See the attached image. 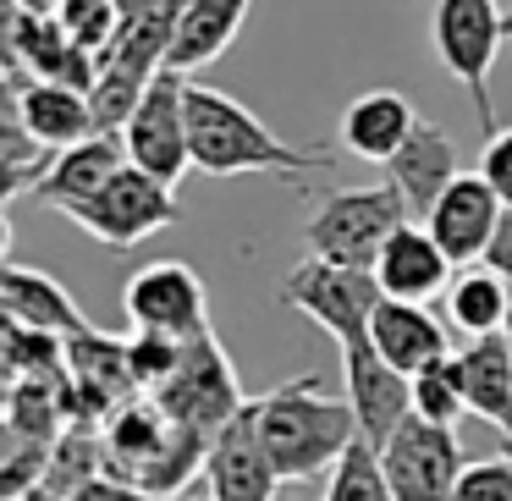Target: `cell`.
Wrapping results in <instances>:
<instances>
[{
	"mask_svg": "<svg viewBox=\"0 0 512 501\" xmlns=\"http://www.w3.org/2000/svg\"><path fill=\"white\" fill-rule=\"evenodd\" d=\"M254 424L281 479H309L342 463V452L358 441V413L347 397H325L320 375H298L287 386L254 397Z\"/></svg>",
	"mask_w": 512,
	"mask_h": 501,
	"instance_id": "cell-1",
	"label": "cell"
},
{
	"mask_svg": "<svg viewBox=\"0 0 512 501\" xmlns=\"http://www.w3.org/2000/svg\"><path fill=\"white\" fill-rule=\"evenodd\" d=\"M188 133H193V171L204 177H309V171H331V155H309L292 149L259 122L248 105H237L232 94L188 83Z\"/></svg>",
	"mask_w": 512,
	"mask_h": 501,
	"instance_id": "cell-2",
	"label": "cell"
},
{
	"mask_svg": "<svg viewBox=\"0 0 512 501\" xmlns=\"http://www.w3.org/2000/svg\"><path fill=\"white\" fill-rule=\"evenodd\" d=\"M204 457H210V441L188 424H177L144 391L127 397L105 419V474L127 479L160 501H171L193 474H204Z\"/></svg>",
	"mask_w": 512,
	"mask_h": 501,
	"instance_id": "cell-3",
	"label": "cell"
},
{
	"mask_svg": "<svg viewBox=\"0 0 512 501\" xmlns=\"http://www.w3.org/2000/svg\"><path fill=\"white\" fill-rule=\"evenodd\" d=\"M408 204L391 182L380 188H331L320 193L309 226H303V243L309 259H331V265H353V270H375L380 248L391 243L397 226H408Z\"/></svg>",
	"mask_w": 512,
	"mask_h": 501,
	"instance_id": "cell-4",
	"label": "cell"
},
{
	"mask_svg": "<svg viewBox=\"0 0 512 501\" xmlns=\"http://www.w3.org/2000/svg\"><path fill=\"white\" fill-rule=\"evenodd\" d=\"M430 45H435V56H441V67L468 89V100H474V111H479V127H485V138H490L496 133L490 67H496V50L507 45V12H501V0H435Z\"/></svg>",
	"mask_w": 512,
	"mask_h": 501,
	"instance_id": "cell-5",
	"label": "cell"
},
{
	"mask_svg": "<svg viewBox=\"0 0 512 501\" xmlns=\"http://www.w3.org/2000/svg\"><path fill=\"white\" fill-rule=\"evenodd\" d=\"M155 402L177 424H188V430L204 435V441H215V435H221L226 424L248 408V397H243V386H237V369H232V358H226L221 336L204 331V336H193V342H182V364H177V375L155 391Z\"/></svg>",
	"mask_w": 512,
	"mask_h": 501,
	"instance_id": "cell-6",
	"label": "cell"
},
{
	"mask_svg": "<svg viewBox=\"0 0 512 501\" xmlns=\"http://www.w3.org/2000/svg\"><path fill=\"white\" fill-rule=\"evenodd\" d=\"M67 221L83 226V232L105 248H138L144 237L177 226L182 204H177V193H171V182L149 177V171H138V166H122L94 199H83L78 210H67Z\"/></svg>",
	"mask_w": 512,
	"mask_h": 501,
	"instance_id": "cell-7",
	"label": "cell"
},
{
	"mask_svg": "<svg viewBox=\"0 0 512 501\" xmlns=\"http://www.w3.org/2000/svg\"><path fill=\"white\" fill-rule=\"evenodd\" d=\"M281 298L298 314H309L320 331H331L336 342H353V336H369V320H375L386 292H380L375 270L331 265V259H303V265L287 270Z\"/></svg>",
	"mask_w": 512,
	"mask_h": 501,
	"instance_id": "cell-8",
	"label": "cell"
},
{
	"mask_svg": "<svg viewBox=\"0 0 512 501\" xmlns=\"http://www.w3.org/2000/svg\"><path fill=\"white\" fill-rule=\"evenodd\" d=\"M127 160L149 177L177 188L182 171H193V133H188V72L160 67L149 94L138 100L133 122L122 127Z\"/></svg>",
	"mask_w": 512,
	"mask_h": 501,
	"instance_id": "cell-9",
	"label": "cell"
},
{
	"mask_svg": "<svg viewBox=\"0 0 512 501\" xmlns=\"http://www.w3.org/2000/svg\"><path fill=\"white\" fill-rule=\"evenodd\" d=\"M380 468L391 479L397 501H452L457 474H463V446H457L452 424H430L413 413L386 446H380Z\"/></svg>",
	"mask_w": 512,
	"mask_h": 501,
	"instance_id": "cell-10",
	"label": "cell"
},
{
	"mask_svg": "<svg viewBox=\"0 0 512 501\" xmlns=\"http://www.w3.org/2000/svg\"><path fill=\"white\" fill-rule=\"evenodd\" d=\"M122 309L133 320V331H166L177 342L210 331V298L193 265L182 259H155V265L133 270V281L122 287Z\"/></svg>",
	"mask_w": 512,
	"mask_h": 501,
	"instance_id": "cell-11",
	"label": "cell"
},
{
	"mask_svg": "<svg viewBox=\"0 0 512 501\" xmlns=\"http://www.w3.org/2000/svg\"><path fill=\"white\" fill-rule=\"evenodd\" d=\"M67 380H72V424H105L127 397H138L127 336H111L100 325L67 336Z\"/></svg>",
	"mask_w": 512,
	"mask_h": 501,
	"instance_id": "cell-12",
	"label": "cell"
},
{
	"mask_svg": "<svg viewBox=\"0 0 512 501\" xmlns=\"http://www.w3.org/2000/svg\"><path fill=\"white\" fill-rule=\"evenodd\" d=\"M336 347H342L347 402L358 413V430H364V441L386 446L413 419V375L391 369L369 336H353V342H336Z\"/></svg>",
	"mask_w": 512,
	"mask_h": 501,
	"instance_id": "cell-13",
	"label": "cell"
},
{
	"mask_svg": "<svg viewBox=\"0 0 512 501\" xmlns=\"http://www.w3.org/2000/svg\"><path fill=\"white\" fill-rule=\"evenodd\" d=\"M6 105L28 122V133L39 138L45 149H72L83 138H94V105L83 89H67V83H50V78H34L23 72L17 61H6Z\"/></svg>",
	"mask_w": 512,
	"mask_h": 501,
	"instance_id": "cell-14",
	"label": "cell"
},
{
	"mask_svg": "<svg viewBox=\"0 0 512 501\" xmlns=\"http://www.w3.org/2000/svg\"><path fill=\"white\" fill-rule=\"evenodd\" d=\"M204 485H210V501H276L281 474H276V463H270L265 441H259L254 402L210 441Z\"/></svg>",
	"mask_w": 512,
	"mask_h": 501,
	"instance_id": "cell-15",
	"label": "cell"
},
{
	"mask_svg": "<svg viewBox=\"0 0 512 501\" xmlns=\"http://www.w3.org/2000/svg\"><path fill=\"white\" fill-rule=\"evenodd\" d=\"M501 215H507L501 193L490 188L479 171H463V177L441 193V204L424 215V226H430V237L446 248L452 265H474V259L490 254V237H496Z\"/></svg>",
	"mask_w": 512,
	"mask_h": 501,
	"instance_id": "cell-16",
	"label": "cell"
},
{
	"mask_svg": "<svg viewBox=\"0 0 512 501\" xmlns=\"http://www.w3.org/2000/svg\"><path fill=\"white\" fill-rule=\"evenodd\" d=\"M6 61H17L34 78L67 83V89H83V94L100 83V56H89L67 34L61 17H34V12H17V6H12V23H6Z\"/></svg>",
	"mask_w": 512,
	"mask_h": 501,
	"instance_id": "cell-17",
	"label": "cell"
},
{
	"mask_svg": "<svg viewBox=\"0 0 512 501\" xmlns=\"http://www.w3.org/2000/svg\"><path fill=\"white\" fill-rule=\"evenodd\" d=\"M375 281L386 298H402V303H430V298H446L452 287V259L446 248L430 237L424 221H408L391 232V243L380 248L375 259Z\"/></svg>",
	"mask_w": 512,
	"mask_h": 501,
	"instance_id": "cell-18",
	"label": "cell"
},
{
	"mask_svg": "<svg viewBox=\"0 0 512 501\" xmlns=\"http://www.w3.org/2000/svg\"><path fill=\"white\" fill-rule=\"evenodd\" d=\"M122 166H133V160H127V138L122 133H94V138H83V144L61 149V155L50 160V171L39 177L34 199L67 215V210H78L83 199H94Z\"/></svg>",
	"mask_w": 512,
	"mask_h": 501,
	"instance_id": "cell-19",
	"label": "cell"
},
{
	"mask_svg": "<svg viewBox=\"0 0 512 501\" xmlns=\"http://www.w3.org/2000/svg\"><path fill=\"white\" fill-rule=\"evenodd\" d=\"M457 177H463V166H457V144L441 133V127H430V122L413 127V138L397 149V160L386 166V182L402 193V204H408L413 221H424Z\"/></svg>",
	"mask_w": 512,
	"mask_h": 501,
	"instance_id": "cell-20",
	"label": "cell"
},
{
	"mask_svg": "<svg viewBox=\"0 0 512 501\" xmlns=\"http://www.w3.org/2000/svg\"><path fill=\"white\" fill-rule=\"evenodd\" d=\"M413 127H419V116H413L408 94H397V89H369V94H358V100L342 111L336 138H342V149H347L353 160L391 166V160H397V149L413 138Z\"/></svg>",
	"mask_w": 512,
	"mask_h": 501,
	"instance_id": "cell-21",
	"label": "cell"
},
{
	"mask_svg": "<svg viewBox=\"0 0 512 501\" xmlns=\"http://www.w3.org/2000/svg\"><path fill=\"white\" fill-rule=\"evenodd\" d=\"M369 342L380 347L391 369L402 375H419V369L452 358V342H446V325L435 320L424 303H402V298H380L375 320H369Z\"/></svg>",
	"mask_w": 512,
	"mask_h": 501,
	"instance_id": "cell-22",
	"label": "cell"
},
{
	"mask_svg": "<svg viewBox=\"0 0 512 501\" xmlns=\"http://www.w3.org/2000/svg\"><path fill=\"white\" fill-rule=\"evenodd\" d=\"M0 309H6V320L39 325V331H56V336L89 331V314L72 303V292L56 276H45L34 265H17V259H6V270H0Z\"/></svg>",
	"mask_w": 512,
	"mask_h": 501,
	"instance_id": "cell-23",
	"label": "cell"
},
{
	"mask_svg": "<svg viewBox=\"0 0 512 501\" xmlns=\"http://www.w3.org/2000/svg\"><path fill=\"white\" fill-rule=\"evenodd\" d=\"M463 364V391H468V413L485 424H496L512 446V347L507 336H474V342L457 353Z\"/></svg>",
	"mask_w": 512,
	"mask_h": 501,
	"instance_id": "cell-24",
	"label": "cell"
},
{
	"mask_svg": "<svg viewBox=\"0 0 512 501\" xmlns=\"http://www.w3.org/2000/svg\"><path fill=\"white\" fill-rule=\"evenodd\" d=\"M248 6H254V0H182L171 67L199 72V67H210L221 50H232V39L243 34V23H248Z\"/></svg>",
	"mask_w": 512,
	"mask_h": 501,
	"instance_id": "cell-25",
	"label": "cell"
},
{
	"mask_svg": "<svg viewBox=\"0 0 512 501\" xmlns=\"http://www.w3.org/2000/svg\"><path fill=\"white\" fill-rule=\"evenodd\" d=\"M507 314H512V281L507 276H496L490 265L485 270L468 265L452 276V287H446V320H452L457 331L496 336L501 325H507Z\"/></svg>",
	"mask_w": 512,
	"mask_h": 501,
	"instance_id": "cell-26",
	"label": "cell"
},
{
	"mask_svg": "<svg viewBox=\"0 0 512 501\" xmlns=\"http://www.w3.org/2000/svg\"><path fill=\"white\" fill-rule=\"evenodd\" d=\"M100 474H105V424H72V430L50 446L45 485L61 490V496H78V490Z\"/></svg>",
	"mask_w": 512,
	"mask_h": 501,
	"instance_id": "cell-27",
	"label": "cell"
},
{
	"mask_svg": "<svg viewBox=\"0 0 512 501\" xmlns=\"http://www.w3.org/2000/svg\"><path fill=\"white\" fill-rule=\"evenodd\" d=\"M0 358H6V380L67 375V336L39 331V325H23V320H6V342H0Z\"/></svg>",
	"mask_w": 512,
	"mask_h": 501,
	"instance_id": "cell-28",
	"label": "cell"
},
{
	"mask_svg": "<svg viewBox=\"0 0 512 501\" xmlns=\"http://www.w3.org/2000/svg\"><path fill=\"white\" fill-rule=\"evenodd\" d=\"M50 160H56V149L39 144V138L28 133L23 116L6 105V116H0V166H6V199L39 188V177L50 171Z\"/></svg>",
	"mask_w": 512,
	"mask_h": 501,
	"instance_id": "cell-29",
	"label": "cell"
},
{
	"mask_svg": "<svg viewBox=\"0 0 512 501\" xmlns=\"http://www.w3.org/2000/svg\"><path fill=\"white\" fill-rule=\"evenodd\" d=\"M325 501H397L391 496V479L380 468V446L358 435L342 452V463L331 468V485H325Z\"/></svg>",
	"mask_w": 512,
	"mask_h": 501,
	"instance_id": "cell-30",
	"label": "cell"
},
{
	"mask_svg": "<svg viewBox=\"0 0 512 501\" xmlns=\"http://www.w3.org/2000/svg\"><path fill=\"white\" fill-rule=\"evenodd\" d=\"M413 413L430 419V424H452L457 430V419L468 413V391H463V364H457V353L413 375Z\"/></svg>",
	"mask_w": 512,
	"mask_h": 501,
	"instance_id": "cell-31",
	"label": "cell"
},
{
	"mask_svg": "<svg viewBox=\"0 0 512 501\" xmlns=\"http://www.w3.org/2000/svg\"><path fill=\"white\" fill-rule=\"evenodd\" d=\"M50 474V446L17 430H0V501H28Z\"/></svg>",
	"mask_w": 512,
	"mask_h": 501,
	"instance_id": "cell-32",
	"label": "cell"
},
{
	"mask_svg": "<svg viewBox=\"0 0 512 501\" xmlns=\"http://www.w3.org/2000/svg\"><path fill=\"white\" fill-rule=\"evenodd\" d=\"M127 364H133V386L144 391V397H155V391L177 375L182 342L166 336V331H133L127 336Z\"/></svg>",
	"mask_w": 512,
	"mask_h": 501,
	"instance_id": "cell-33",
	"label": "cell"
},
{
	"mask_svg": "<svg viewBox=\"0 0 512 501\" xmlns=\"http://www.w3.org/2000/svg\"><path fill=\"white\" fill-rule=\"evenodd\" d=\"M61 28H67L89 56L105 61V50L122 39L127 23H122V12H116V0H67V6H61Z\"/></svg>",
	"mask_w": 512,
	"mask_h": 501,
	"instance_id": "cell-34",
	"label": "cell"
},
{
	"mask_svg": "<svg viewBox=\"0 0 512 501\" xmlns=\"http://www.w3.org/2000/svg\"><path fill=\"white\" fill-rule=\"evenodd\" d=\"M452 501H512V452L507 457H485V463H468L457 474Z\"/></svg>",
	"mask_w": 512,
	"mask_h": 501,
	"instance_id": "cell-35",
	"label": "cell"
},
{
	"mask_svg": "<svg viewBox=\"0 0 512 501\" xmlns=\"http://www.w3.org/2000/svg\"><path fill=\"white\" fill-rule=\"evenodd\" d=\"M479 177L501 193V204L512 210V127H496L479 149Z\"/></svg>",
	"mask_w": 512,
	"mask_h": 501,
	"instance_id": "cell-36",
	"label": "cell"
},
{
	"mask_svg": "<svg viewBox=\"0 0 512 501\" xmlns=\"http://www.w3.org/2000/svg\"><path fill=\"white\" fill-rule=\"evenodd\" d=\"M72 501H160V496H149V490L127 485V479H116V474H100V479H89Z\"/></svg>",
	"mask_w": 512,
	"mask_h": 501,
	"instance_id": "cell-37",
	"label": "cell"
},
{
	"mask_svg": "<svg viewBox=\"0 0 512 501\" xmlns=\"http://www.w3.org/2000/svg\"><path fill=\"white\" fill-rule=\"evenodd\" d=\"M485 265L496 270V276H507V281H512V210L501 215L496 237H490V254H485Z\"/></svg>",
	"mask_w": 512,
	"mask_h": 501,
	"instance_id": "cell-38",
	"label": "cell"
},
{
	"mask_svg": "<svg viewBox=\"0 0 512 501\" xmlns=\"http://www.w3.org/2000/svg\"><path fill=\"white\" fill-rule=\"evenodd\" d=\"M160 6H171V0H116V12H122V23H138V17L160 12Z\"/></svg>",
	"mask_w": 512,
	"mask_h": 501,
	"instance_id": "cell-39",
	"label": "cell"
},
{
	"mask_svg": "<svg viewBox=\"0 0 512 501\" xmlns=\"http://www.w3.org/2000/svg\"><path fill=\"white\" fill-rule=\"evenodd\" d=\"M17 12H34V17H61V6L67 0H12Z\"/></svg>",
	"mask_w": 512,
	"mask_h": 501,
	"instance_id": "cell-40",
	"label": "cell"
},
{
	"mask_svg": "<svg viewBox=\"0 0 512 501\" xmlns=\"http://www.w3.org/2000/svg\"><path fill=\"white\" fill-rule=\"evenodd\" d=\"M28 501H72V496H61V490H50V485H39V490H34V496H28Z\"/></svg>",
	"mask_w": 512,
	"mask_h": 501,
	"instance_id": "cell-41",
	"label": "cell"
},
{
	"mask_svg": "<svg viewBox=\"0 0 512 501\" xmlns=\"http://www.w3.org/2000/svg\"><path fill=\"white\" fill-rule=\"evenodd\" d=\"M501 336H507V347H512V314H507V325H501Z\"/></svg>",
	"mask_w": 512,
	"mask_h": 501,
	"instance_id": "cell-42",
	"label": "cell"
},
{
	"mask_svg": "<svg viewBox=\"0 0 512 501\" xmlns=\"http://www.w3.org/2000/svg\"><path fill=\"white\" fill-rule=\"evenodd\" d=\"M507 39H512V6H507Z\"/></svg>",
	"mask_w": 512,
	"mask_h": 501,
	"instance_id": "cell-43",
	"label": "cell"
},
{
	"mask_svg": "<svg viewBox=\"0 0 512 501\" xmlns=\"http://www.w3.org/2000/svg\"><path fill=\"white\" fill-rule=\"evenodd\" d=\"M171 501H177V496H171Z\"/></svg>",
	"mask_w": 512,
	"mask_h": 501,
	"instance_id": "cell-44",
	"label": "cell"
}]
</instances>
